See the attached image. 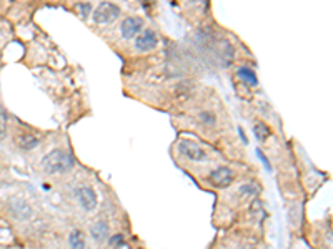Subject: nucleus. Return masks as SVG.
Segmentation results:
<instances>
[{
  "instance_id": "6e6552de",
  "label": "nucleus",
  "mask_w": 333,
  "mask_h": 249,
  "mask_svg": "<svg viewBox=\"0 0 333 249\" xmlns=\"http://www.w3.org/2000/svg\"><path fill=\"white\" fill-rule=\"evenodd\" d=\"M8 211H10V215L15 218V220H20V221H25L29 220L30 216H32V208L29 206L27 203H25L24 199H10L7 204Z\"/></svg>"
},
{
  "instance_id": "4be33fe9",
  "label": "nucleus",
  "mask_w": 333,
  "mask_h": 249,
  "mask_svg": "<svg viewBox=\"0 0 333 249\" xmlns=\"http://www.w3.org/2000/svg\"><path fill=\"white\" fill-rule=\"evenodd\" d=\"M238 133H240V138H242V141H243V143H248V139L245 138V135H243V130H242V128H238Z\"/></svg>"
},
{
  "instance_id": "a211bd4d",
  "label": "nucleus",
  "mask_w": 333,
  "mask_h": 249,
  "mask_svg": "<svg viewBox=\"0 0 333 249\" xmlns=\"http://www.w3.org/2000/svg\"><path fill=\"white\" fill-rule=\"evenodd\" d=\"M77 10L80 12V17H82V19H87V17L90 15L92 3H87V2H83V3H77Z\"/></svg>"
},
{
  "instance_id": "f257e3e1",
  "label": "nucleus",
  "mask_w": 333,
  "mask_h": 249,
  "mask_svg": "<svg viewBox=\"0 0 333 249\" xmlns=\"http://www.w3.org/2000/svg\"><path fill=\"white\" fill-rule=\"evenodd\" d=\"M42 165L43 169L49 174H59L70 171L73 168V165H75V160H73V156L68 151L62 150V148H55V150H52L43 156Z\"/></svg>"
},
{
  "instance_id": "2eb2a0df",
  "label": "nucleus",
  "mask_w": 333,
  "mask_h": 249,
  "mask_svg": "<svg viewBox=\"0 0 333 249\" xmlns=\"http://www.w3.org/2000/svg\"><path fill=\"white\" fill-rule=\"evenodd\" d=\"M253 135H255V138L258 139V141H265V139H268V137L271 135L270 128L266 126L265 123H255L253 125Z\"/></svg>"
},
{
  "instance_id": "423d86ee",
  "label": "nucleus",
  "mask_w": 333,
  "mask_h": 249,
  "mask_svg": "<svg viewBox=\"0 0 333 249\" xmlns=\"http://www.w3.org/2000/svg\"><path fill=\"white\" fill-rule=\"evenodd\" d=\"M142 27H143V20L140 19V17H127L120 25L122 38L132 40V38H135L140 32H142Z\"/></svg>"
},
{
  "instance_id": "f03ea898",
  "label": "nucleus",
  "mask_w": 333,
  "mask_h": 249,
  "mask_svg": "<svg viewBox=\"0 0 333 249\" xmlns=\"http://www.w3.org/2000/svg\"><path fill=\"white\" fill-rule=\"evenodd\" d=\"M122 10L117 3L113 2H102L94 12V22L95 24H112L120 17Z\"/></svg>"
},
{
  "instance_id": "dca6fc26",
  "label": "nucleus",
  "mask_w": 333,
  "mask_h": 249,
  "mask_svg": "<svg viewBox=\"0 0 333 249\" xmlns=\"http://www.w3.org/2000/svg\"><path fill=\"white\" fill-rule=\"evenodd\" d=\"M258 193V186L253 185V183H248V185H242L238 190V194L242 198H250V196H255Z\"/></svg>"
},
{
  "instance_id": "aec40b11",
  "label": "nucleus",
  "mask_w": 333,
  "mask_h": 249,
  "mask_svg": "<svg viewBox=\"0 0 333 249\" xmlns=\"http://www.w3.org/2000/svg\"><path fill=\"white\" fill-rule=\"evenodd\" d=\"M7 133V116L0 111V138H3Z\"/></svg>"
},
{
  "instance_id": "9d476101",
  "label": "nucleus",
  "mask_w": 333,
  "mask_h": 249,
  "mask_svg": "<svg viewBox=\"0 0 333 249\" xmlns=\"http://www.w3.org/2000/svg\"><path fill=\"white\" fill-rule=\"evenodd\" d=\"M17 145H19L20 150L30 151V150H33V148H37L38 145H40V138L35 137V135H32V133H24L17 138Z\"/></svg>"
},
{
  "instance_id": "ddd939ff",
  "label": "nucleus",
  "mask_w": 333,
  "mask_h": 249,
  "mask_svg": "<svg viewBox=\"0 0 333 249\" xmlns=\"http://www.w3.org/2000/svg\"><path fill=\"white\" fill-rule=\"evenodd\" d=\"M248 211H250V216H252L253 220L260 221L262 218L265 216V209H264V203H262V199H258V198L253 199L248 206Z\"/></svg>"
},
{
  "instance_id": "4468645a",
  "label": "nucleus",
  "mask_w": 333,
  "mask_h": 249,
  "mask_svg": "<svg viewBox=\"0 0 333 249\" xmlns=\"http://www.w3.org/2000/svg\"><path fill=\"white\" fill-rule=\"evenodd\" d=\"M108 246H110V249H132V246L127 243V239H125L124 234L112 236V238L108 239Z\"/></svg>"
},
{
  "instance_id": "39448f33",
  "label": "nucleus",
  "mask_w": 333,
  "mask_h": 249,
  "mask_svg": "<svg viewBox=\"0 0 333 249\" xmlns=\"http://www.w3.org/2000/svg\"><path fill=\"white\" fill-rule=\"evenodd\" d=\"M75 194H77V199H78V203H80V206L85 209V211H94V209L99 206V198H97V193L94 191V188L80 186V188H77Z\"/></svg>"
},
{
  "instance_id": "412c9836",
  "label": "nucleus",
  "mask_w": 333,
  "mask_h": 249,
  "mask_svg": "<svg viewBox=\"0 0 333 249\" xmlns=\"http://www.w3.org/2000/svg\"><path fill=\"white\" fill-rule=\"evenodd\" d=\"M238 249H257V248H255V244H252L250 241H245V243L240 244Z\"/></svg>"
},
{
  "instance_id": "f8f14e48",
  "label": "nucleus",
  "mask_w": 333,
  "mask_h": 249,
  "mask_svg": "<svg viewBox=\"0 0 333 249\" xmlns=\"http://www.w3.org/2000/svg\"><path fill=\"white\" fill-rule=\"evenodd\" d=\"M236 75H238V78H242L245 83H248L250 86H257L258 85V77H257V73L253 72L252 68L240 67L238 72H236Z\"/></svg>"
},
{
  "instance_id": "7ed1b4c3",
  "label": "nucleus",
  "mask_w": 333,
  "mask_h": 249,
  "mask_svg": "<svg viewBox=\"0 0 333 249\" xmlns=\"http://www.w3.org/2000/svg\"><path fill=\"white\" fill-rule=\"evenodd\" d=\"M178 151L182 153L183 156H187L190 161H205L207 160V153L200 148V145L190 141V139H180L178 141Z\"/></svg>"
},
{
  "instance_id": "20e7f679",
  "label": "nucleus",
  "mask_w": 333,
  "mask_h": 249,
  "mask_svg": "<svg viewBox=\"0 0 333 249\" xmlns=\"http://www.w3.org/2000/svg\"><path fill=\"white\" fill-rule=\"evenodd\" d=\"M233 171L227 166H218L208 174V181L215 188H229L233 183Z\"/></svg>"
},
{
  "instance_id": "f3484780",
  "label": "nucleus",
  "mask_w": 333,
  "mask_h": 249,
  "mask_svg": "<svg viewBox=\"0 0 333 249\" xmlns=\"http://www.w3.org/2000/svg\"><path fill=\"white\" fill-rule=\"evenodd\" d=\"M199 120L207 126H215L217 123V116L212 111H201L199 115Z\"/></svg>"
},
{
  "instance_id": "6ab92c4d",
  "label": "nucleus",
  "mask_w": 333,
  "mask_h": 249,
  "mask_svg": "<svg viewBox=\"0 0 333 249\" xmlns=\"http://www.w3.org/2000/svg\"><path fill=\"white\" fill-rule=\"evenodd\" d=\"M257 155H258V158H260V161H262V163H264V166H265V169H266V171H271V165H270V160L266 158V155H265L264 151L260 150V148H258V150H257Z\"/></svg>"
},
{
  "instance_id": "0eeeda50",
  "label": "nucleus",
  "mask_w": 333,
  "mask_h": 249,
  "mask_svg": "<svg viewBox=\"0 0 333 249\" xmlns=\"http://www.w3.org/2000/svg\"><path fill=\"white\" fill-rule=\"evenodd\" d=\"M157 45H159V37L153 30H143L137 35V40H135V49L137 50L152 52Z\"/></svg>"
},
{
  "instance_id": "9b49d317",
  "label": "nucleus",
  "mask_w": 333,
  "mask_h": 249,
  "mask_svg": "<svg viewBox=\"0 0 333 249\" xmlns=\"http://www.w3.org/2000/svg\"><path fill=\"white\" fill-rule=\"evenodd\" d=\"M68 244H70V249H89L87 248L85 234H83L80 229H73L72 233H70Z\"/></svg>"
},
{
  "instance_id": "1a4fd4ad",
  "label": "nucleus",
  "mask_w": 333,
  "mask_h": 249,
  "mask_svg": "<svg viewBox=\"0 0 333 249\" xmlns=\"http://www.w3.org/2000/svg\"><path fill=\"white\" fill-rule=\"evenodd\" d=\"M108 233H110V228L107 221H97L90 228V234L95 243H105L108 239Z\"/></svg>"
}]
</instances>
